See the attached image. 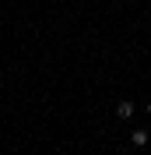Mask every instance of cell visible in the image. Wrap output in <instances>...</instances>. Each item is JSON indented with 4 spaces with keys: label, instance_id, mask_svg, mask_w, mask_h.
<instances>
[{
    "label": "cell",
    "instance_id": "obj_1",
    "mask_svg": "<svg viewBox=\"0 0 151 155\" xmlns=\"http://www.w3.org/2000/svg\"><path fill=\"white\" fill-rule=\"evenodd\" d=\"M133 113H137V106H133L130 99H120V102H116V120H130Z\"/></svg>",
    "mask_w": 151,
    "mask_h": 155
},
{
    "label": "cell",
    "instance_id": "obj_2",
    "mask_svg": "<svg viewBox=\"0 0 151 155\" xmlns=\"http://www.w3.org/2000/svg\"><path fill=\"white\" fill-rule=\"evenodd\" d=\"M130 141H133L137 148H144V145H148V130H144V127H137V130L130 134Z\"/></svg>",
    "mask_w": 151,
    "mask_h": 155
},
{
    "label": "cell",
    "instance_id": "obj_3",
    "mask_svg": "<svg viewBox=\"0 0 151 155\" xmlns=\"http://www.w3.org/2000/svg\"><path fill=\"white\" fill-rule=\"evenodd\" d=\"M148 113H151V102H148Z\"/></svg>",
    "mask_w": 151,
    "mask_h": 155
}]
</instances>
